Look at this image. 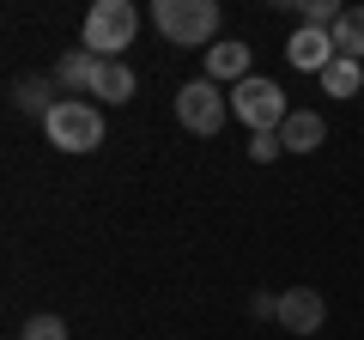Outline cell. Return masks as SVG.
I'll return each mask as SVG.
<instances>
[{
    "mask_svg": "<svg viewBox=\"0 0 364 340\" xmlns=\"http://www.w3.org/2000/svg\"><path fill=\"white\" fill-rule=\"evenodd\" d=\"M334 31H316V25H298V31H291V37H286V61L291 67H298V73H316V79H322L328 73V61H334Z\"/></svg>",
    "mask_w": 364,
    "mask_h": 340,
    "instance_id": "8992f818",
    "label": "cell"
},
{
    "mask_svg": "<svg viewBox=\"0 0 364 340\" xmlns=\"http://www.w3.org/2000/svg\"><path fill=\"white\" fill-rule=\"evenodd\" d=\"M249 316H261V322H279V298H273V292H255V298H249Z\"/></svg>",
    "mask_w": 364,
    "mask_h": 340,
    "instance_id": "ac0fdd59",
    "label": "cell"
},
{
    "mask_svg": "<svg viewBox=\"0 0 364 340\" xmlns=\"http://www.w3.org/2000/svg\"><path fill=\"white\" fill-rule=\"evenodd\" d=\"M322 140H328V122L316 116V110H291V116L279 122V146H286V152H316Z\"/></svg>",
    "mask_w": 364,
    "mask_h": 340,
    "instance_id": "30bf717a",
    "label": "cell"
},
{
    "mask_svg": "<svg viewBox=\"0 0 364 340\" xmlns=\"http://www.w3.org/2000/svg\"><path fill=\"white\" fill-rule=\"evenodd\" d=\"M97 67H104V61H97V55H91V49H67L61 55V61H55V85H61V92H73V97H85L91 92V85H97Z\"/></svg>",
    "mask_w": 364,
    "mask_h": 340,
    "instance_id": "9c48e42d",
    "label": "cell"
},
{
    "mask_svg": "<svg viewBox=\"0 0 364 340\" xmlns=\"http://www.w3.org/2000/svg\"><path fill=\"white\" fill-rule=\"evenodd\" d=\"M55 104H61V97H55V79H43V73L37 79H31V73L13 79V110H18V116H43V122H49Z\"/></svg>",
    "mask_w": 364,
    "mask_h": 340,
    "instance_id": "8fae6325",
    "label": "cell"
},
{
    "mask_svg": "<svg viewBox=\"0 0 364 340\" xmlns=\"http://www.w3.org/2000/svg\"><path fill=\"white\" fill-rule=\"evenodd\" d=\"M152 25L170 43H182V49H200V43L213 49L219 43V0H158Z\"/></svg>",
    "mask_w": 364,
    "mask_h": 340,
    "instance_id": "7a4b0ae2",
    "label": "cell"
},
{
    "mask_svg": "<svg viewBox=\"0 0 364 340\" xmlns=\"http://www.w3.org/2000/svg\"><path fill=\"white\" fill-rule=\"evenodd\" d=\"M322 322H328V304H322V292H310V286H291V292H279V328H286V334H316Z\"/></svg>",
    "mask_w": 364,
    "mask_h": 340,
    "instance_id": "52a82bcc",
    "label": "cell"
},
{
    "mask_svg": "<svg viewBox=\"0 0 364 340\" xmlns=\"http://www.w3.org/2000/svg\"><path fill=\"white\" fill-rule=\"evenodd\" d=\"M334 49L346 61H364V6H346V18L334 25Z\"/></svg>",
    "mask_w": 364,
    "mask_h": 340,
    "instance_id": "5bb4252c",
    "label": "cell"
},
{
    "mask_svg": "<svg viewBox=\"0 0 364 340\" xmlns=\"http://www.w3.org/2000/svg\"><path fill=\"white\" fill-rule=\"evenodd\" d=\"M286 6H298V18H304V25H316V31H334L340 18H346L340 0H286Z\"/></svg>",
    "mask_w": 364,
    "mask_h": 340,
    "instance_id": "9a60e30c",
    "label": "cell"
},
{
    "mask_svg": "<svg viewBox=\"0 0 364 340\" xmlns=\"http://www.w3.org/2000/svg\"><path fill=\"white\" fill-rule=\"evenodd\" d=\"M322 92L328 97H358L364 92V61H346V55H334L322 73Z\"/></svg>",
    "mask_w": 364,
    "mask_h": 340,
    "instance_id": "4fadbf2b",
    "label": "cell"
},
{
    "mask_svg": "<svg viewBox=\"0 0 364 340\" xmlns=\"http://www.w3.org/2000/svg\"><path fill=\"white\" fill-rule=\"evenodd\" d=\"M134 37H140L134 0H97L85 13V43L79 49H91L97 61H122V49H134Z\"/></svg>",
    "mask_w": 364,
    "mask_h": 340,
    "instance_id": "6da1fadb",
    "label": "cell"
},
{
    "mask_svg": "<svg viewBox=\"0 0 364 340\" xmlns=\"http://www.w3.org/2000/svg\"><path fill=\"white\" fill-rule=\"evenodd\" d=\"M43 134H49L55 152H97L104 146V110L85 104V97H61L43 122Z\"/></svg>",
    "mask_w": 364,
    "mask_h": 340,
    "instance_id": "3957f363",
    "label": "cell"
},
{
    "mask_svg": "<svg viewBox=\"0 0 364 340\" xmlns=\"http://www.w3.org/2000/svg\"><path fill=\"white\" fill-rule=\"evenodd\" d=\"M231 116L243 122L249 134H279V122L291 116V104H286V92H279L273 79L249 73L243 85H231Z\"/></svg>",
    "mask_w": 364,
    "mask_h": 340,
    "instance_id": "277c9868",
    "label": "cell"
},
{
    "mask_svg": "<svg viewBox=\"0 0 364 340\" xmlns=\"http://www.w3.org/2000/svg\"><path fill=\"white\" fill-rule=\"evenodd\" d=\"M18 340H67V322H61V316H31Z\"/></svg>",
    "mask_w": 364,
    "mask_h": 340,
    "instance_id": "2e32d148",
    "label": "cell"
},
{
    "mask_svg": "<svg viewBox=\"0 0 364 340\" xmlns=\"http://www.w3.org/2000/svg\"><path fill=\"white\" fill-rule=\"evenodd\" d=\"M207 79H213V85H243V79H249V43L219 37L207 49Z\"/></svg>",
    "mask_w": 364,
    "mask_h": 340,
    "instance_id": "ba28073f",
    "label": "cell"
},
{
    "mask_svg": "<svg viewBox=\"0 0 364 340\" xmlns=\"http://www.w3.org/2000/svg\"><path fill=\"white\" fill-rule=\"evenodd\" d=\"M279 152H286V146H279V134H249V158H255V164H273Z\"/></svg>",
    "mask_w": 364,
    "mask_h": 340,
    "instance_id": "e0dca14e",
    "label": "cell"
},
{
    "mask_svg": "<svg viewBox=\"0 0 364 340\" xmlns=\"http://www.w3.org/2000/svg\"><path fill=\"white\" fill-rule=\"evenodd\" d=\"M91 97H104V104H128V97H134V67L128 61H104V67H97Z\"/></svg>",
    "mask_w": 364,
    "mask_h": 340,
    "instance_id": "7c38bea8",
    "label": "cell"
},
{
    "mask_svg": "<svg viewBox=\"0 0 364 340\" xmlns=\"http://www.w3.org/2000/svg\"><path fill=\"white\" fill-rule=\"evenodd\" d=\"M225 116H231V97H225L207 73L188 79V85L176 92V122H182L188 134H219V128H225Z\"/></svg>",
    "mask_w": 364,
    "mask_h": 340,
    "instance_id": "5b68a950",
    "label": "cell"
}]
</instances>
